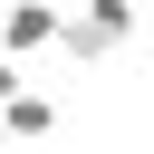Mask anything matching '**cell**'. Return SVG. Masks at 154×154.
<instances>
[{"label": "cell", "mask_w": 154, "mask_h": 154, "mask_svg": "<svg viewBox=\"0 0 154 154\" xmlns=\"http://www.w3.org/2000/svg\"><path fill=\"white\" fill-rule=\"evenodd\" d=\"M48 125H58V106H48V96H38V87H29V96H19V106H0V135H10V144H38V135H48Z\"/></svg>", "instance_id": "cell-3"}, {"label": "cell", "mask_w": 154, "mask_h": 154, "mask_svg": "<svg viewBox=\"0 0 154 154\" xmlns=\"http://www.w3.org/2000/svg\"><path fill=\"white\" fill-rule=\"evenodd\" d=\"M58 29H67V10L58 0H0V58H38V48H58Z\"/></svg>", "instance_id": "cell-2"}, {"label": "cell", "mask_w": 154, "mask_h": 154, "mask_svg": "<svg viewBox=\"0 0 154 154\" xmlns=\"http://www.w3.org/2000/svg\"><path fill=\"white\" fill-rule=\"evenodd\" d=\"M19 96H29V67H19V58H0V106H19Z\"/></svg>", "instance_id": "cell-4"}, {"label": "cell", "mask_w": 154, "mask_h": 154, "mask_svg": "<svg viewBox=\"0 0 154 154\" xmlns=\"http://www.w3.org/2000/svg\"><path fill=\"white\" fill-rule=\"evenodd\" d=\"M135 29H144V10H135V0H77V10H67V29H58V58H67V67H106V58H125V48H135Z\"/></svg>", "instance_id": "cell-1"}, {"label": "cell", "mask_w": 154, "mask_h": 154, "mask_svg": "<svg viewBox=\"0 0 154 154\" xmlns=\"http://www.w3.org/2000/svg\"><path fill=\"white\" fill-rule=\"evenodd\" d=\"M0 144H10V135H0Z\"/></svg>", "instance_id": "cell-5"}]
</instances>
